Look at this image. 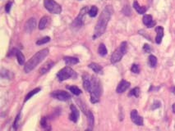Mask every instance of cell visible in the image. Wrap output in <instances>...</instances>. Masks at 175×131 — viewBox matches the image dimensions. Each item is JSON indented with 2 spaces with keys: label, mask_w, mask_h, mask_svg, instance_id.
Returning <instances> with one entry per match:
<instances>
[{
  "label": "cell",
  "mask_w": 175,
  "mask_h": 131,
  "mask_svg": "<svg viewBox=\"0 0 175 131\" xmlns=\"http://www.w3.org/2000/svg\"><path fill=\"white\" fill-rule=\"evenodd\" d=\"M160 105H161V103H160V101H154V103L152 105V110H154V109H157L159 107H160Z\"/></svg>",
  "instance_id": "cell-34"
},
{
  "label": "cell",
  "mask_w": 175,
  "mask_h": 131,
  "mask_svg": "<svg viewBox=\"0 0 175 131\" xmlns=\"http://www.w3.org/2000/svg\"><path fill=\"white\" fill-rule=\"evenodd\" d=\"M131 120L132 121L134 124H136L137 125H139V126H141L143 125V123H144V121H143V118L141 117V116H139L138 111L137 110H132L131 111Z\"/></svg>",
  "instance_id": "cell-9"
},
{
  "label": "cell",
  "mask_w": 175,
  "mask_h": 131,
  "mask_svg": "<svg viewBox=\"0 0 175 131\" xmlns=\"http://www.w3.org/2000/svg\"><path fill=\"white\" fill-rule=\"evenodd\" d=\"M36 28V21L35 18H30L25 25V31L27 33H31Z\"/></svg>",
  "instance_id": "cell-10"
},
{
  "label": "cell",
  "mask_w": 175,
  "mask_h": 131,
  "mask_svg": "<svg viewBox=\"0 0 175 131\" xmlns=\"http://www.w3.org/2000/svg\"><path fill=\"white\" fill-rule=\"evenodd\" d=\"M88 7H84L81 10L80 13L78 14V16L75 18V20L72 21V24H71V28L73 31H78L82 27L83 25H84V21H83V18H84V16L86 15V13H88Z\"/></svg>",
  "instance_id": "cell-5"
},
{
  "label": "cell",
  "mask_w": 175,
  "mask_h": 131,
  "mask_svg": "<svg viewBox=\"0 0 175 131\" xmlns=\"http://www.w3.org/2000/svg\"><path fill=\"white\" fill-rule=\"evenodd\" d=\"M70 108H71V115H70L69 118H70L71 121L76 123V122H77L78 119H79V111H78V109L74 105H71Z\"/></svg>",
  "instance_id": "cell-13"
},
{
  "label": "cell",
  "mask_w": 175,
  "mask_h": 131,
  "mask_svg": "<svg viewBox=\"0 0 175 131\" xmlns=\"http://www.w3.org/2000/svg\"><path fill=\"white\" fill-rule=\"evenodd\" d=\"M143 50H144L146 52H151V46H150L149 44H144V46H143Z\"/></svg>",
  "instance_id": "cell-35"
},
{
  "label": "cell",
  "mask_w": 175,
  "mask_h": 131,
  "mask_svg": "<svg viewBox=\"0 0 175 131\" xmlns=\"http://www.w3.org/2000/svg\"><path fill=\"white\" fill-rule=\"evenodd\" d=\"M86 113V116H87V120H88V129L86 131H92L93 127H94V124H95L94 115H93V113L90 111H87Z\"/></svg>",
  "instance_id": "cell-14"
},
{
  "label": "cell",
  "mask_w": 175,
  "mask_h": 131,
  "mask_svg": "<svg viewBox=\"0 0 175 131\" xmlns=\"http://www.w3.org/2000/svg\"><path fill=\"white\" fill-rule=\"evenodd\" d=\"M98 53H99L101 57H104V56L107 55L108 50H107L106 46L104 44H100L99 45V48H98Z\"/></svg>",
  "instance_id": "cell-23"
},
{
  "label": "cell",
  "mask_w": 175,
  "mask_h": 131,
  "mask_svg": "<svg viewBox=\"0 0 175 131\" xmlns=\"http://www.w3.org/2000/svg\"><path fill=\"white\" fill-rule=\"evenodd\" d=\"M89 93H90V103H97L100 102V98L102 94V87L100 81L95 76H92V83Z\"/></svg>",
  "instance_id": "cell-3"
},
{
  "label": "cell",
  "mask_w": 175,
  "mask_h": 131,
  "mask_svg": "<svg viewBox=\"0 0 175 131\" xmlns=\"http://www.w3.org/2000/svg\"><path fill=\"white\" fill-rule=\"evenodd\" d=\"M131 71L134 74H139L140 73V66L138 64H133L131 67Z\"/></svg>",
  "instance_id": "cell-31"
},
{
  "label": "cell",
  "mask_w": 175,
  "mask_h": 131,
  "mask_svg": "<svg viewBox=\"0 0 175 131\" xmlns=\"http://www.w3.org/2000/svg\"><path fill=\"white\" fill-rule=\"evenodd\" d=\"M68 89L70 90V92H71L72 94H74V95H76V96H78V95H80V94L82 93V90H80L78 87L72 85V86L68 87Z\"/></svg>",
  "instance_id": "cell-27"
},
{
  "label": "cell",
  "mask_w": 175,
  "mask_h": 131,
  "mask_svg": "<svg viewBox=\"0 0 175 131\" xmlns=\"http://www.w3.org/2000/svg\"><path fill=\"white\" fill-rule=\"evenodd\" d=\"M123 12H124V15H126V16H130L131 13H132L130 7H128V6H125V7H124V9H123Z\"/></svg>",
  "instance_id": "cell-32"
},
{
  "label": "cell",
  "mask_w": 175,
  "mask_h": 131,
  "mask_svg": "<svg viewBox=\"0 0 175 131\" xmlns=\"http://www.w3.org/2000/svg\"><path fill=\"white\" fill-rule=\"evenodd\" d=\"M172 92H173V93H175V87H173L171 89Z\"/></svg>",
  "instance_id": "cell-38"
},
{
  "label": "cell",
  "mask_w": 175,
  "mask_h": 131,
  "mask_svg": "<svg viewBox=\"0 0 175 131\" xmlns=\"http://www.w3.org/2000/svg\"><path fill=\"white\" fill-rule=\"evenodd\" d=\"M88 14L90 17H95L97 16L98 14V8L96 6H92V7L90 8L89 12H88Z\"/></svg>",
  "instance_id": "cell-29"
},
{
  "label": "cell",
  "mask_w": 175,
  "mask_h": 131,
  "mask_svg": "<svg viewBox=\"0 0 175 131\" xmlns=\"http://www.w3.org/2000/svg\"><path fill=\"white\" fill-rule=\"evenodd\" d=\"M40 90H41L40 88H36V89H35V90L30 91V92L27 93V95H26V97H25L24 102H26V101L29 100L31 97H33L35 94H36L37 93H39V92L40 91Z\"/></svg>",
  "instance_id": "cell-26"
},
{
  "label": "cell",
  "mask_w": 175,
  "mask_h": 131,
  "mask_svg": "<svg viewBox=\"0 0 175 131\" xmlns=\"http://www.w3.org/2000/svg\"><path fill=\"white\" fill-rule=\"evenodd\" d=\"M49 51L48 48H44V49H42L40 51H39V52H36V53H35V55L26 63V65H25L24 66L25 72H31L32 70L35 69V68L37 66L39 63H40V62L49 55Z\"/></svg>",
  "instance_id": "cell-2"
},
{
  "label": "cell",
  "mask_w": 175,
  "mask_h": 131,
  "mask_svg": "<svg viewBox=\"0 0 175 131\" xmlns=\"http://www.w3.org/2000/svg\"><path fill=\"white\" fill-rule=\"evenodd\" d=\"M142 21L145 25H146L148 28H151L155 25V21L153 20V17L151 15H145L142 19Z\"/></svg>",
  "instance_id": "cell-15"
},
{
  "label": "cell",
  "mask_w": 175,
  "mask_h": 131,
  "mask_svg": "<svg viewBox=\"0 0 175 131\" xmlns=\"http://www.w3.org/2000/svg\"><path fill=\"white\" fill-rule=\"evenodd\" d=\"M50 41V37H49V36H46V37H44V38L40 39H39L36 41V44L37 45H42V44H45L46 43H49V42Z\"/></svg>",
  "instance_id": "cell-30"
},
{
  "label": "cell",
  "mask_w": 175,
  "mask_h": 131,
  "mask_svg": "<svg viewBox=\"0 0 175 131\" xmlns=\"http://www.w3.org/2000/svg\"><path fill=\"white\" fill-rule=\"evenodd\" d=\"M89 68L92 70L94 72L97 73V74H102L103 73V68H102V66L99 64H97V63H95V62H92V63H90L89 64Z\"/></svg>",
  "instance_id": "cell-19"
},
{
  "label": "cell",
  "mask_w": 175,
  "mask_h": 131,
  "mask_svg": "<svg viewBox=\"0 0 175 131\" xmlns=\"http://www.w3.org/2000/svg\"><path fill=\"white\" fill-rule=\"evenodd\" d=\"M133 7L135 8V10L138 12V14H145L146 13V12L147 11V8L146 7H141L140 4H138V2L137 0H135L133 2Z\"/></svg>",
  "instance_id": "cell-20"
},
{
  "label": "cell",
  "mask_w": 175,
  "mask_h": 131,
  "mask_svg": "<svg viewBox=\"0 0 175 131\" xmlns=\"http://www.w3.org/2000/svg\"><path fill=\"white\" fill-rule=\"evenodd\" d=\"M49 21H50V17H48V16H44V17L40 19L38 27H39L40 30H44V29H45V28L47 27V25H48L49 23Z\"/></svg>",
  "instance_id": "cell-18"
},
{
  "label": "cell",
  "mask_w": 175,
  "mask_h": 131,
  "mask_svg": "<svg viewBox=\"0 0 175 131\" xmlns=\"http://www.w3.org/2000/svg\"><path fill=\"white\" fill-rule=\"evenodd\" d=\"M113 12V7L111 6H106L102 11L100 14V18L97 21L95 28V32H94V36L93 39H96V38H99L106 31L107 25L110 21V18L112 17V14Z\"/></svg>",
  "instance_id": "cell-1"
},
{
  "label": "cell",
  "mask_w": 175,
  "mask_h": 131,
  "mask_svg": "<svg viewBox=\"0 0 175 131\" xmlns=\"http://www.w3.org/2000/svg\"><path fill=\"white\" fill-rule=\"evenodd\" d=\"M130 83H129L128 81L125 80V79H123V80H121L120 83L118 84V85L117 87L116 92L118 93H124V92L130 87Z\"/></svg>",
  "instance_id": "cell-12"
},
{
  "label": "cell",
  "mask_w": 175,
  "mask_h": 131,
  "mask_svg": "<svg viewBox=\"0 0 175 131\" xmlns=\"http://www.w3.org/2000/svg\"><path fill=\"white\" fill-rule=\"evenodd\" d=\"M44 5L47 10L53 14H60L62 12V7L54 0H45Z\"/></svg>",
  "instance_id": "cell-7"
},
{
  "label": "cell",
  "mask_w": 175,
  "mask_h": 131,
  "mask_svg": "<svg viewBox=\"0 0 175 131\" xmlns=\"http://www.w3.org/2000/svg\"><path fill=\"white\" fill-rule=\"evenodd\" d=\"M76 73L75 72V71H73L72 68H70L68 66L62 68V70H60L57 74V77L59 81H64L66 79H68L70 78L75 79L76 78Z\"/></svg>",
  "instance_id": "cell-6"
},
{
  "label": "cell",
  "mask_w": 175,
  "mask_h": 131,
  "mask_svg": "<svg viewBox=\"0 0 175 131\" xmlns=\"http://www.w3.org/2000/svg\"><path fill=\"white\" fill-rule=\"evenodd\" d=\"M148 63H149V66L151 67H152V68L155 67L156 65H157V58H156V57L154 55H150L149 58H148Z\"/></svg>",
  "instance_id": "cell-25"
},
{
  "label": "cell",
  "mask_w": 175,
  "mask_h": 131,
  "mask_svg": "<svg viewBox=\"0 0 175 131\" xmlns=\"http://www.w3.org/2000/svg\"><path fill=\"white\" fill-rule=\"evenodd\" d=\"M12 2H8L7 4H6V7H5V10H6V12H7V13L10 12L11 10V7H12Z\"/></svg>",
  "instance_id": "cell-36"
},
{
  "label": "cell",
  "mask_w": 175,
  "mask_h": 131,
  "mask_svg": "<svg viewBox=\"0 0 175 131\" xmlns=\"http://www.w3.org/2000/svg\"><path fill=\"white\" fill-rule=\"evenodd\" d=\"M50 96L55 98V99H57V100L62 101V102L70 100L71 98H72L71 94L64 91V90H56V91H54L53 93H50Z\"/></svg>",
  "instance_id": "cell-8"
},
{
  "label": "cell",
  "mask_w": 175,
  "mask_h": 131,
  "mask_svg": "<svg viewBox=\"0 0 175 131\" xmlns=\"http://www.w3.org/2000/svg\"><path fill=\"white\" fill-rule=\"evenodd\" d=\"M14 51H15L14 54H15V55H16V57H17V62H18V63H19L20 65H23V64H24V62H25L24 55L22 54V52H21L20 50H17V49H16V48H14Z\"/></svg>",
  "instance_id": "cell-21"
},
{
  "label": "cell",
  "mask_w": 175,
  "mask_h": 131,
  "mask_svg": "<svg viewBox=\"0 0 175 131\" xmlns=\"http://www.w3.org/2000/svg\"><path fill=\"white\" fill-rule=\"evenodd\" d=\"M64 62H65L67 66L75 65V64H77L79 62V59H77L76 57H65Z\"/></svg>",
  "instance_id": "cell-22"
},
{
  "label": "cell",
  "mask_w": 175,
  "mask_h": 131,
  "mask_svg": "<svg viewBox=\"0 0 175 131\" xmlns=\"http://www.w3.org/2000/svg\"><path fill=\"white\" fill-rule=\"evenodd\" d=\"M19 120H20V114H18L17 116V117L15 119V121L13 123V128L15 130H17L18 127V124H19Z\"/></svg>",
  "instance_id": "cell-33"
},
{
  "label": "cell",
  "mask_w": 175,
  "mask_h": 131,
  "mask_svg": "<svg viewBox=\"0 0 175 131\" xmlns=\"http://www.w3.org/2000/svg\"><path fill=\"white\" fill-rule=\"evenodd\" d=\"M127 51V42H123L120 44V46L113 52V54L111 56V58H110L111 62L113 64H115L117 62H120L121 59L123 58V57L126 54Z\"/></svg>",
  "instance_id": "cell-4"
},
{
  "label": "cell",
  "mask_w": 175,
  "mask_h": 131,
  "mask_svg": "<svg viewBox=\"0 0 175 131\" xmlns=\"http://www.w3.org/2000/svg\"><path fill=\"white\" fill-rule=\"evenodd\" d=\"M40 124H41V127L45 130V131L51 130V128H50V126L48 124V118L47 117L42 118L41 121H40Z\"/></svg>",
  "instance_id": "cell-24"
},
{
  "label": "cell",
  "mask_w": 175,
  "mask_h": 131,
  "mask_svg": "<svg viewBox=\"0 0 175 131\" xmlns=\"http://www.w3.org/2000/svg\"><path fill=\"white\" fill-rule=\"evenodd\" d=\"M140 93H141L140 88H139V87H136V88H134V89H132V90H131L130 93H128V96H133L136 97V98H138V97L140 96Z\"/></svg>",
  "instance_id": "cell-28"
},
{
  "label": "cell",
  "mask_w": 175,
  "mask_h": 131,
  "mask_svg": "<svg viewBox=\"0 0 175 131\" xmlns=\"http://www.w3.org/2000/svg\"><path fill=\"white\" fill-rule=\"evenodd\" d=\"M172 109H173V111H174V113L175 114V103L173 104V107H172Z\"/></svg>",
  "instance_id": "cell-37"
},
{
  "label": "cell",
  "mask_w": 175,
  "mask_h": 131,
  "mask_svg": "<svg viewBox=\"0 0 175 131\" xmlns=\"http://www.w3.org/2000/svg\"><path fill=\"white\" fill-rule=\"evenodd\" d=\"M54 62H52V61L46 62L45 65L42 66V67L40 69V73L41 75H45V74H46L48 71H50V69L54 66Z\"/></svg>",
  "instance_id": "cell-17"
},
{
  "label": "cell",
  "mask_w": 175,
  "mask_h": 131,
  "mask_svg": "<svg viewBox=\"0 0 175 131\" xmlns=\"http://www.w3.org/2000/svg\"><path fill=\"white\" fill-rule=\"evenodd\" d=\"M155 31L157 33V35L155 37V43L160 44L162 41V39L164 37V28L162 26H157L155 28Z\"/></svg>",
  "instance_id": "cell-16"
},
{
  "label": "cell",
  "mask_w": 175,
  "mask_h": 131,
  "mask_svg": "<svg viewBox=\"0 0 175 131\" xmlns=\"http://www.w3.org/2000/svg\"><path fill=\"white\" fill-rule=\"evenodd\" d=\"M83 80V87L86 91L89 92L91 87V83H92V76H89L88 74H85L82 76Z\"/></svg>",
  "instance_id": "cell-11"
}]
</instances>
